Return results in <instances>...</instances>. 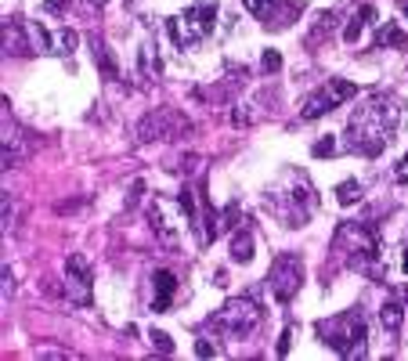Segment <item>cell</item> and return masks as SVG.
<instances>
[{
    "label": "cell",
    "mask_w": 408,
    "mask_h": 361,
    "mask_svg": "<svg viewBox=\"0 0 408 361\" xmlns=\"http://www.w3.org/2000/svg\"><path fill=\"white\" fill-rule=\"evenodd\" d=\"M184 127H188L184 116H177L174 108H152V113L137 123V137L141 141H170Z\"/></svg>",
    "instance_id": "10"
},
{
    "label": "cell",
    "mask_w": 408,
    "mask_h": 361,
    "mask_svg": "<svg viewBox=\"0 0 408 361\" xmlns=\"http://www.w3.org/2000/svg\"><path fill=\"white\" fill-rule=\"evenodd\" d=\"M217 8H221V0H195L192 8H184L181 14H174V19L166 22V33H170V40H174V47L188 51V47L206 40L213 33Z\"/></svg>",
    "instance_id": "3"
},
{
    "label": "cell",
    "mask_w": 408,
    "mask_h": 361,
    "mask_svg": "<svg viewBox=\"0 0 408 361\" xmlns=\"http://www.w3.org/2000/svg\"><path fill=\"white\" fill-rule=\"evenodd\" d=\"M336 19H340V14H336V11H325V14H322V19H318V26H315V37H311V40H318L322 33H325V37H329V33H333V26H336Z\"/></svg>",
    "instance_id": "22"
},
{
    "label": "cell",
    "mask_w": 408,
    "mask_h": 361,
    "mask_svg": "<svg viewBox=\"0 0 408 361\" xmlns=\"http://www.w3.org/2000/svg\"><path fill=\"white\" fill-rule=\"evenodd\" d=\"M195 354H199V358H213V354H217V347H213L210 340H199V343H195Z\"/></svg>",
    "instance_id": "30"
},
{
    "label": "cell",
    "mask_w": 408,
    "mask_h": 361,
    "mask_svg": "<svg viewBox=\"0 0 408 361\" xmlns=\"http://www.w3.org/2000/svg\"><path fill=\"white\" fill-rule=\"evenodd\" d=\"M8 224H11V199L4 195V228H8Z\"/></svg>",
    "instance_id": "32"
},
{
    "label": "cell",
    "mask_w": 408,
    "mask_h": 361,
    "mask_svg": "<svg viewBox=\"0 0 408 361\" xmlns=\"http://www.w3.org/2000/svg\"><path fill=\"white\" fill-rule=\"evenodd\" d=\"M376 47H405V33L398 22H383L380 33H376Z\"/></svg>",
    "instance_id": "17"
},
{
    "label": "cell",
    "mask_w": 408,
    "mask_h": 361,
    "mask_svg": "<svg viewBox=\"0 0 408 361\" xmlns=\"http://www.w3.org/2000/svg\"><path fill=\"white\" fill-rule=\"evenodd\" d=\"M264 318L260 304L253 296H231V300L210 318V333L224 336V340H246L257 333V325Z\"/></svg>",
    "instance_id": "6"
},
{
    "label": "cell",
    "mask_w": 408,
    "mask_h": 361,
    "mask_svg": "<svg viewBox=\"0 0 408 361\" xmlns=\"http://www.w3.org/2000/svg\"><path fill=\"white\" fill-rule=\"evenodd\" d=\"M264 202H268L271 217H278L286 228H300L307 217L315 213V195H311L304 177H289L286 188H271Z\"/></svg>",
    "instance_id": "4"
},
{
    "label": "cell",
    "mask_w": 408,
    "mask_h": 361,
    "mask_svg": "<svg viewBox=\"0 0 408 361\" xmlns=\"http://www.w3.org/2000/svg\"><path fill=\"white\" fill-rule=\"evenodd\" d=\"M333 249L343 257V264L354 271H376V260H380V235L372 224H354L343 221L336 231Z\"/></svg>",
    "instance_id": "2"
},
{
    "label": "cell",
    "mask_w": 408,
    "mask_h": 361,
    "mask_svg": "<svg viewBox=\"0 0 408 361\" xmlns=\"http://www.w3.org/2000/svg\"><path fill=\"white\" fill-rule=\"evenodd\" d=\"M398 119H401V101L394 94H372V98L354 108L351 119H347V141L354 152L362 155H380L387 148L390 134L398 130Z\"/></svg>",
    "instance_id": "1"
},
{
    "label": "cell",
    "mask_w": 408,
    "mask_h": 361,
    "mask_svg": "<svg viewBox=\"0 0 408 361\" xmlns=\"http://www.w3.org/2000/svg\"><path fill=\"white\" fill-rule=\"evenodd\" d=\"M66 282H72V286L84 293V304H87V289H90V282H94V271H90V264H87L84 253H72L66 260Z\"/></svg>",
    "instance_id": "13"
},
{
    "label": "cell",
    "mask_w": 408,
    "mask_h": 361,
    "mask_svg": "<svg viewBox=\"0 0 408 361\" xmlns=\"http://www.w3.org/2000/svg\"><path fill=\"white\" fill-rule=\"evenodd\" d=\"M0 33H4V55H37L33 47V33H29V26H22L19 19H4V26H0Z\"/></svg>",
    "instance_id": "11"
},
{
    "label": "cell",
    "mask_w": 408,
    "mask_h": 361,
    "mask_svg": "<svg viewBox=\"0 0 408 361\" xmlns=\"http://www.w3.org/2000/svg\"><path fill=\"white\" fill-rule=\"evenodd\" d=\"M289 340H293V333H289V329H282V336H278V347H275V351H278V358H286V354H289Z\"/></svg>",
    "instance_id": "29"
},
{
    "label": "cell",
    "mask_w": 408,
    "mask_h": 361,
    "mask_svg": "<svg viewBox=\"0 0 408 361\" xmlns=\"http://www.w3.org/2000/svg\"><path fill=\"white\" fill-rule=\"evenodd\" d=\"M358 94V87L351 80H325V87H318L315 94H307V101L300 105V119H322L325 113L340 108L343 101H351Z\"/></svg>",
    "instance_id": "8"
},
{
    "label": "cell",
    "mask_w": 408,
    "mask_h": 361,
    "mask_svg": "<svg viewBox=\"0 0 408 361\" xmlns=\"http://www.w3.org/2000/svg\"><path fill=\"white\" fill-rule=\"evenodd\" d=\"M300 282H304V260L296 253H278L271 271H268V289L278 304H289L296 293H300Z\"/></svg>",
    "instance_id": "7"
},
{
    "label": "cell",
    "mask_w": 408,
    "mask_h": 361,
    "mask_svg": "<svg viewBox=\"0 0 408 361\" xmlns=\"http://www.w3.org/2000/svg\"><path fill=\"white\" fill-rule=\"evenodd\" d=\"M333 152H336V141L329 137V134H325L322 141H315V148H311V155H315V159H322V155H333Z\"/></svg>",
    "instance_id": "24"
},
{
    "label": "cell",
    "mask_w": 408,
    "mask_h": 361,
    "mask_svg": "<svg viewBox=\"0 0 408 361\" xmlns=\"http://www.w3.org/2000/svg\"><path fill=\"white\" fill-rule=\"evenodd\" d=\"M231 260H239V264L253 260V235H249V231H235V239H231Z\"/></svg>",
    "instance_id": "16"
},
{
    "label": "cell",
    "mask_w": 408,
    "mask_h": 361,
    "mask_svg": "<svg viewBox=\"0 0 408 361\" xmlns=\"http://www.w3.org/2000/svg\"><path fill=\"white\" fill-rule=\"evenodd\" d=\"M380 325L387 329L390 336H398V333H401V325H405V311H401V304L387 300V304L380 307Z\"/></svg>",
    "instance_id": "15"
},
{
    "label": "cell",
    "mask_w": 408,
    "mask_h": 361,
    "mask_svg": "<svg viewBox=\"0 0 408 361\" xmlns=\"http://www.w3.org/2000/svg\"><path fill=\"white\" fill-rule=\"evenodd\" d=\"M94 58H98V69H101L105 80H116L119 69H116V58L108 55V47H105V43H94Z\"/></svg>",
    "instance_id": "19"
},
{
    "label": "cell",
    "mask_w": 408,
    "mask_h": 361,
    "mask_svg": "<svg viewBox=\"0 0 408 361\" xmlns=\"http://www.w3.org/2000/svg\"><path fill=\"white\" fill-rule=\"evenodd\" d=\"M358 199H362V184H358V181H343L336 188V202H340V206H351V202H358Z\"/></svg>",
    "instance_id": "20"
},
{
    "label": "cell",
    "mask_w": 408,
    "mask_h": 361,
    "mask_svg": "<svg viewBox=\"0 0 408 361\" xmlns=\"http://www.w3.org/2000/svg\"><path fill=\"white\" fill-rule=\"evenodd\" d=\"M152 286H155L152 311H166L170 304H174V293H177V278H174V271H155Z\"/></svg>",
    "instance_id": "14"
},
{
    "label": "cell",
    "mask_w": 408,
    "mask_h": 361,
    "mask_svg": "<svg viewBox=\"0 0 408 361\" xmlns=\"http://www.w3.org/2000/svg\"><path fill=\"white\" fill-rule=\"evenodd\" d=\"M29 155V141H26V134L19 130V127H8L4 123V152H0V166L4 170H14L22 159Z\"/></svg>",
    "instance_id": "12"
},
{
    "label": "cell",
    "mask_w": 408,
    "mask_h": 361,
    "mask_svg": "<svg viewBox=\"0 0 408 361\" xmlns=\"http://www.w3.org/2000/svg\"><path fill=\"white\" fill-rule=\"evenodd\" d=\"M405 300H408V286H405Z\"/></svg>",
    "instance_id": "35"
},
{
    "label": "cell",
    "mask_w": 408,
    "mask_h": 361,
    "mask_svg": "<svg viewBox=\"0 0 408 361\" xmlns=\"http://www.w3.org/2000/svg\"><path fill=\"white\" fill-rule=\"evenodd\" d=\"M362 29H365V19L358 14V19H351L347 29H343V40H347V43H358V40H362Z\"/></svg>",
    "instance_id": "23"
},
{
    "label": "cell",
    "mask_w": 408,
    "mask_h": 361,
    "mask_svg": "<svg viewBox=\"0 0 408 361\" xmlns=\"http://www.w3.org/2000/svg\"><path fill=\"white\" fill-rule=\"evenodd\" d=\"M260 69H264V72H278V69H282V55H278V51H264Z\"/></svg>",
    "instance_id": "25"
},
{
    "label": "cell",
    "mask_w": 408,
    "mask_h": 361,
    "mask_svg": "<svg viewBox=\"0 0 408 361\" xmlns=\"http://www.w3.org/2000/svg\"><path fill=\"white\" fill-rule=\"evenodd\" d=\"M268 4H271V0H242V8L249 14H264V11H268Z\"/></svg>",
    "instance_id": "28"
},
{
    "label": "cell",
    "mask_w": 408,
    "mask_h": 361,
    "mask_svg": "<svg viewBox=\"0 0 408 361\" xmlns=\"http://www.w3.org/2000/svg\"><path fill=\"white\" fill-rule=\"evenodd\" d=\"M318 336H322L340 358H365L369 329H365V318L358 315V311H343L340 318L318 322Z\"/></svg>",
    "instance_id": "5"
},
{
    "label": "cell",
    "mask_w": 408,
    "mask_h": 361,
    "mask_svg": "<svg viewBox=\"0 0 408 361\" xmlns=\"http://www.w3.org/2000/svg\"><path fill=\"white\" fill-rule=\"evenodd\" d=\"M177 202H181V210H184L188 221H195V202H192V192H181V195H177Z\"/></svg>",
    "instance_id": "27"
},
{
    "label": "cell",
    "mask_w": 408,
    "mask_h": 361,
    "mask_svg": "<svg viewBox=\"0 0 408 361\" xmlns=\"http://www.w3.org/2000/svg\"><path fill=\"white\" fill-rule=\"evenodd\" d=\"M148 340H152V347L159 351V354H174V340H170L166 333H159V329H152Z\"/></svg>",
    "instance_id": "21"
},
{
    "label": "cell",
    "mask_w": 408,
    "mask_h": 361,
    "mask_svg": "<svg viewBox=\"0 0 408 361\" xmlns=\"http://www.w3.org/2000/svg\"><path fill=\"white\" fill-rule=\"evenodd\" d=\"M66 4H69V0H47L43 11H47V14H58V11H66Z\"/></svg>",
    "instance_id": "31"
},
{
    "label": "cell",
    "mask_w": 408,
    "mask_h": 361,
    "mask_svg": "<svg viewBox=\"0 0 408 361\" xmlns=\"http://www.w3.org/2000/svg\"><path fill=\"white\" fill-rule=\"evenodd\" d=\"M181 202L174 206L170 199L163 195H152L148 199V224L155 231V239H159L163 246H177L181 242Z\"/></svg>",
    "instance_id": "9"
},
{
    "label": "cell",
    "mask_w": 408,
    "mask_h": 361,
    "mask_svg": "<svg viewBox=\"0 0 408 361\" xmlns=\"http://www.w3.org/2000/svg\"><path fill=\"white\" fill-rule=\"evenodd\" d=\"M76 43H80V37L72 29H58V33H51V55H72Z\"/></svg>",
    "instance_id": "18"
},
{
    "label": "cell",
    "mask_w": 408,
    "mask_h": 361,
    "mask_svg": "<svg viewBox=\"0 0 408 361\" xmlns=\"http://www.w3.org/2000/svg\"><path fill=\"white\" fill-rule=\"evenodd\" d=\"M401 271L408 275V249H405V257H401Z\"/></svg>",
    "instance_id": "33"
},
{
    "label": "cell",
    "mask_w": 408,
    "mask_h": 361,
    "mask_svg": "<svg viewBox=\"0 0 408 361\" xmlns=\"http://www.w3.org/2000/svg\"><path fill=\"white\" fill-rule=\"evenodd\" d=\"M401 14H405V19H408V4H401Z\"/></svg>",
    "instance_id": "34"
},
{
    "label": "cell",
    "mask_w": 408,
    "mask_h": 361,
    "mask_svg": "<svg viewBox=\"0 0 408 361\" xmlns=\"http://www.w3.org/2000/svg\"><path fill=\"white\" fill-rule=\"evenodd\" d=\"M394 181H398V192L408 199V155H405V159L398 163V177H394Z\"/></svg>",
    "instance_id": "26"
}]
</instances>
